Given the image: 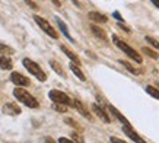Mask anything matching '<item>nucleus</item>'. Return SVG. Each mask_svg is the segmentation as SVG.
I'll use <instances>...</instances> for the list:
<instances>
[{
  "label": "nucleus",
  "instance_id": "obj_1",
  "mask_svg": "<svg viewBox=\"0 0 159 143\" xmlns=\"http://www.w3.org/2000/svg\"><path fill=\"white\" fill-rule=\"evenodd\" d=\"M112 41H114V44L117 45V48L118 50H121L123 53H125L127 54V57H130L131 60H134L136 63H139V64H142V62H143V58L140 57V54L137 51H136L134 48H131L130 45L127 43H124L123 39H120L117 35H112Z\"/></svg>",
  "mask_w": 159,
  "mask_h": 143
},
{
  "label": "nucleus",
  "instance_id": "obj_2",
  "mask_svg": "<svg viewBox=\"0 0 159 143\" xmlns=\"http://www.w3.org/2000/svg\"><path fill=\"white\" fill-rule=\"evenodd\" d=\"M13 95L15 98L19 101V102H22V104H25L26 107H29V108H38L39 104H38V101L35 99L34 96L31 95L28 91H25L24 88H16L13 91Z\"/></svg>",
  "mask_w": 159,
  "mask_h": 143
},
{
  "label": "nucleus",
  "instance_id": "obj_3",
  "mask_svg": "<svg viewBox=\"0 0 159 143\" xmlns=\"http://www.w3.org/2000/svg\"><path fill=\"white\" fill-rule=\"evenodd\" d=\"M22 64L25 66V69L31 73V75H34L39 82H45L47 81V75L44 73V70L39 67V64H37L35 62H32L31 58H24L22 60Z\"/></svg>",
  "mask_w": 159,
  "mask_h": 143
},
{
  "label": "nucleus",
  "instance_id": "obj_4",
  "mask_svg": "<svg viewBox=\"0 0 159 143\" xmlns=\"http://www.w3.org/2000/svg\"><path fill=\"white\" fill-rule=\"evenodd\" d=\"M48 96L50 99L53 101V102H57V104H64L70 107L72 105V98L67 95V94H64V92L58 91V89H51L48 92Z\"/></svg>",
  "mask_w": 159,
  "mask_h": 143
},
{
  "label": "nucleus",
  "instance_id": "obj_5",
  "mask_svg": "<svg viewBox=\"0 0 159 143\" xmlns=\"http://www.w3.org/2000/svg\"><path fill=\"white\" fill-rule=\"evenodd\" d=\"M34 21L37 22V25H38L39 28H41L44 32L48 35V37H51V38H54V39L58 38V34L56 32V29L51 26V24H50V22H47V21L44 19V18L38 16V15H34Z\"/></svg>",
  "mask_w": 159,
  "mask_h": 143
},
{
  "label": "nucleus",
  "instance_id": "obj_6",
  "mask_svg": "<svg viewBox=\"0 0 159 143\" xmlns=\"http://www.w3.org/2000/svg\"><path fill=\"white\" fill-rule=\"evenodd\" d=\"M10 81L12 83H15L16 86H19V88H25V86H29L31 81H29L26 76L24 75H20L18 72H12V75H10Z\"/></svg>",
  "mask_w": 159,
  "mask_h": 143
},
{
  "label": "nucleus",
  "instance_id": "obj_7",
  "mask_svg": "<svg viewBox=\"0 0 159 143\" xmlns=\"http://www.w3.org/2000/svg\"><path fill=\"white\" fill-rule=\"evenodd\" d=\"M123 131H124L129 137L133 140L134 143H148L146 140H143V139L139 136V133H136L134 129L131 127V124H123Z\"/></svg>",
  "mask_w": 159,
  "mask_h": 143
},
{
  "label": "nucleus",
  "instance_id": "obj_8",
  "mask_svg": "<svg viewBox=\"0 0 159 143\" xmlns=\"http://www.w3.org/2000/svg\"><path fill=\"white\" fill-rule=\"evenodd\" d=\"M2 111H3V114H6V115H19L20 114V108L16 104H13V102H6V104L3 105Z\"/></svg>",
  "mask_w": 159,
  "mask_h": 143
},
{
  "label": "nucleus",
  "instance_id": "obj_9",
  "mask_svg": "<svg viewBox=\"0 0 159 143\" xmlns=\"http://www.w3.org/2000/svg\"><path fill=\"white\" fill-rule=\"evenodd\" d=\"M92 111H93V113H95V115H97L99 120H102L104 123H111L110 115L107 114L105 111L102 110V108H101V107H99L98 104H92Z\"/></svg>",
  "mask_w": 159,
  "mask_h": 143
},
{
  "label": "nucleus",
  "instance_id": "obj_10",
  "mask_svg": "<svg viewBox=\"0 0 159 143\" xmlns=\"http://www.w3.org/2000/svg\"><path fill=\"white\" fill-rule=\"evenodd\" d=\"M72 105L75 107V108H76L77 111H79V113H80V114L83 115V117H85V118L92 120V115L89 114V111L86 110V107H85V105H83L79 99H72Z\"/></svg>",
  "mask_w": 159,
  "mask_h": 143
},
{
  "label": "nucleus",
  "instance_id": "obj_11",
  "mask_svg": "<svg viewBox=\"0 0 159 143\" xmlns=\"http://www.w3.org/2000/svg\"><path fill=\"white\" fill-rule=\"evenodd\" d=\"M107 108L110 110V113H111V114L114 115V117H116V118L118 120V121H120L121 124H130V121H129V120L125 118L124 115L121 114V113H120V111H118V110H117V108H116V107H114V105L108 104V105H107Z\"/></svg>",
  "mask_w": 159,
  "mask_h": 143
},
{
  "label": "nucleus",
  "instance_id": "obj_12",
  "mask_svg": "<svg viewBox=\"0 0 159 143\" xmlns=\"http://www.w3.org/2000/svg\"><path fill=\"white\" fill-rule=\"evenodd\" d=\"M88 18L92 21V22H97V24H107L108 22V18L105 15L99 13V12H89L88 13Z\"/></svg>",
  "mask_w": 159,
  "mask_h": 143
},
{
  "label": "nucleus",
  "instance_id": "obj_13",
  "mask_svg": "<svg viewBox=\"0 0 159 143\" xmlns=\"http://www.w3.org/2000/svg\"><path fill=\"white\" fill-rule=\"evenodd\" d=\"M56 22H57V25H58V28H60V31H61L63 34H64V37L69 39V41H72V43H75V39L72 38V35H70V32H69V28H67V25L64 24L60 18H56Z\"/></svg>",
  "mask_w": 159,
  "mask_h": 143
},
{
  "label": "nucleus",
  "instance_id": "obj_14",
  "mask_svg": "<svg viewBox=\"0 0 159 143\" xmlns=\"http://www.w3.org/2000/svg\"><path fill=\"white\" fill-rule=\"evenodd\" d=\"M60 48H61V51L67 56L70 60H72V63H75V64H80V58L77 57V54L76 53H73L72 50H69L67 47H64V45H60Z\"/></svg>",
  "mask_w": 159,
  "mask_h": 143
},
{
  "label": "nucleus",
  "instance_id": "obj_15",
  "mask_svg": "<svg viewBox=\"0 0 159 143\" xmlns=\"http://www.w3.org/2000/svg\"><path fill=\"white\" fill-rule=\"evenodd\" d=\"M13 67V63L10 60L7 56H3V54H0V69H3V70H10Z\"/></svg>",
  "mask_w": 159,
  "mask_h": 143
},
{
  "label": "nucleus",
  "instance_id": "obj_16",
  "mask_svg": "<svg viewBox=\"0 0 159 143\" xmlns=\"http://www.w3.org/2000/svg\"><path fill=\"white\" fill-rule=\"evenodd\" d=\"M118 63H120V64H123V66H124L127 70L130 72V73H133V75H142V73H143V70H142V69H136V67H133L130 63L125 62V60H118Z\"/></svg>",
  "mask_w": 159,
  "mask_h": 143
},
{
  "label": "nucleus",
  "instance_id": "obj_17",
  "mask_svg": "<svg viewBox=\"0 0 159 143\" xmlns=\"http://www.w3.org/2000/svg\"><path fill=\"white\" fill-rule=\"evenodd\" d=\"M50 66H51V69H53L57 75H60V76L66 77V73H64V70L61 69V64L57 62V60H50Z\"/></svg>",
  "mask_w": 159,
  "mask_h": 143
},
{
  "label": "nucleus",
  "instance_id": "obj_18",
  "mask_svg": "<svg viewBox=\"0 0 159 143\" xmlns=\"http://www.w3.org/2000/svg\"><path fill=\"white\" fill-rule=\"evenodd\" d=\"M91 29H92V32L95 34V37H98V38L107 41V34H105L104 29H101L99 26H97V25H91Z\"/></svg>",
  "mask_w": 159,
  "mask_h": 143
},
{
  "label": "nucleus",
  "instance_id": "obj_19",
  "mask_svg": "<svg viewBox=\"0 0 159 143\" xmlns=\"http://www.w3.org/2000/svg\"><path fill=\"white\" fill-rule=\"evenodd\" d=\"M70 69H72V72L76 75L80 81H86V77H85V75H83V72L80 70V67H79V64H75V63H70Z\"/></svg>",
  "mask_w": 159,
  "mask_h": 143
},
{
  "label": "nucleus",
  "instance_id": "obj_20",
  "mask_svg": "<svg viewBox=\"0 0 159 143\" xmlns=\"http://www.w3.org/2000/svg\"><path fill=\"white\" fill-rule=\"evenodd\" d=\"M64 123L66 124H69L70 127H73V129L76 130V131H83V127L80 126V124L77 123V121H75V120H72V118H64Z\"/></svg>",
  "mask_w": 159,
  "mask_h": 143
},
{
  "label": "nucleus",
  "instance_id": "obj_21",
  "mask_svg": "<svg viewBox=\"0 0 159 143\" xmlns=\"http://www.w3.org/2000/svg\"><path fill=\"white\" fill-rule=\"evenodd\" d=\"M13 53H15L13 48H10L6 44H0V54H3V56H12Z\"/></svg>",
  "mask_w": 159,
  "mask_h": 143
},
{
  "label": "nucleus",
  "instance_id": "obj_22",
  "mask_svg": "<svg viewBox=\"0 0 159 143\" xmlns=\"http://www.w3.org/2000/svg\"><path fill=\"white\" fill-rule=\"evenodd\" d=\"M146 92H148L150 96H153V98L159 99V89L158 88H155V86H152V85H148L146 86Z\"/></svg>",
  "mask_w": 159,
  "mask_h": 143
},
{
  "label": "nucleus",
  "instance_id": "obj_23",
  "mask_svg": "<svg viewBox=\"0 0 159 143\" xmlns=\"http://www.w3.org/2000/svg\"><path fill=\"white\" fill-rule=\"evenodd\" d=\"M142 51L145 53L146 56H149L150 58H155V60H156V58H159V54H158V53H155L153 50H150L149 47H143V48H142Z\"/></svg>",
  "mask_w": 159,
  "mask_h": 143
},
{
  "label": "nucleus",
  "instance_id": "obj_24",
  "mask_svg": "<svg viewBox=\"0 0 159 143\" xmlns=\"http://www.w3.org/2000/svg\"><path fill=\"white\" fill-rule=\"evenodd\" d=\"M53 108H54L56 111H58V113H66V111L69 110L67 105H64V104H57V102H54V104H53Z\"/></svg>",
  "mask_w": 159,
  "mask_h": 143
},
{
  "label": "nucleus",
  "instance_id": "obj_25",
  "mask_svg": "<svg viewBox=\"0 0 159 143\" xmlns=\"http://www.w3.org/2000/svg\"><path fill=\"white\" fill-rule=\"evenodd\" d=\"M72 140L75 143H85V140H83V137L80 136L79 133H76V131H73L72 133Z\"/></svg>",
  "mask_w": 159,
  "mask_h": 143
},
{
  "label": "nucleus",
  "instance_id": "obj_26",
  "mask_svg": "<svg viewBox=\"0 0 159 143\" xmlns=\"http://www.w3.org/2000/svg\"><path fill=\"white\" fill-rule=\"evenodd\" d=\"M146 43L150 44L153 48H156V50H159V41H156L155 38H152V37H146Z\"/></svg>",
  "mask_w": 159,
  "mask_h": 143
},
{
  "label": "nucleus",
  "instance_id": "obj_27",
  "mask_svg": "<svg viewBox=\"0 0 159 143\" xmlns=\"http://www.w3.org/2000/svg\"><path fill=\"white\" fill-rule=\"evenodd\" d=\"M117 25H118V26H120V28L123 29V31H125V32H127V34H130V32H131V29L129 28V26H127V25H125L124 22H118V24H117Z\"/></svg>",
  "mask_w": 159,
  "mask_h": 143
},
{
  "label": "nucleus",
  "instance_id": "obj_28",
  "mask_svg": "<svg viewBox=\"0 0 159 143\" xmlns=\"http://www.w3.org/2000/svg\"><path fill=\"white\" fill-rule=\"evenodd\" d=\"M25 3H26V5H28L29 7H32L34 10L38 9V6H37V3H35V2H32V0H25Z\"/></svg>",
  "mask_w": 159,
  "mask_h": 143
},
{
  "label": "nucleus",
  "instance_id": "obj_29",
  "mask_svg": "<svg viewBox=\"0 0 159 143\" xmlns=\"http://www.w3.org/2000/svg\"><path fill=\"white\" fill-rule=\"evenodd\" d=\"M112 18H116V19L118 21V22H124V19H123V16H121V15L118 13V12H114V13H112Z\"/></svg>",
  "mask_w": 159,
  "mask_h": 143
},
{
  "label": "nucleus",
  "instance_id": "obj_30",
  "mask_svg": "<svg viewBox=\"0 0 159 143\" xmlns=\"http://www.w3.org/2000/svg\"><path fill=\"white\" fill-rule=\"evenodd\" d=\"M58 143H75L72 139H67V137H60L58 139Z\"/></svg>",
  "mask_w": 159,
  "mask_h": 143
},
{
  "label": "nucleus",
  "instance_id": "obj_31",
  "mask_svg": "<svg viewBox=\"0 0 159 143\" xmlns=\"http://www.w3.org/2000/svg\"><path fill=\"white\" fill-rule=\"evenodd\" d=\"M111 143H125L123 139H118V137H116V136H112L111 137Z\"/></svg>",
  "mask_w": 159,
  "mask_h": 143
},
{
  "label": "nucleus",
  "instance_id": "obj_32",
  "mask_svg": "<svg viewBox=\"0 0 159 143\" xmlns=\"http://www.w3.org/2000/svg\"><path fill=\"white\" fill-rule=\"evenodd\" d=\"M44 143H56V142L53 140V137H45L44 139Z\"/></svg>",
  "mask_w": 159,
  "mask_h": 143
},
{
  "label": "nucleus",
  "instance_id": "obj_33",
  "mask_svg": "<svg viewBox=\"0 0 159 143\" xmlns=\"http://www.w3.org/2000/svg\"><path fill=\"white\" fill-rule=\"evenodd\" d=\"M51 2H53V3H54L56 6H58V7L61 6V2H60V0H51Z\"/></svg>",
  "mask_w": 159,
  "mask_h": 143
},
{
  "label": "nucleus",
  "instance_id": "obj_34",
  "mask_svg": "<svg viewBox=\"0 0 159 143\" xmlns=\"http://www.w3.org/2000/svg\"><path fill=\"white\" fill-rule=\"evenodd\" d=\"M152 3H153V6H156V7H159V0H150Z\"/></svg>",
  "mask_w": 159,
  "mask_h": 143
},
{
  "label": "nucleus",
  "instance_id": "obj_35",
  "mask_svg": "<svg viewBox=\"0 0 159 143\" xmlns=\"http://www.w3.org/2000/svg\"><path fill=\"white\" fill-rule=\"evenodd\" d=\"M156 88H158V89H159V82H158V83H156Z\"/></svg>",
  "mask_w": 159,
  "mask_h": 143
}]
</instances>
